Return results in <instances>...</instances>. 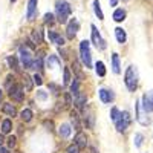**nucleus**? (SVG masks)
Here are the masks:
<instances>
[{
	"label": "nucleus",
	"instance_id": "dca6fc26",
	"mask_svg": "<svg viewBox=\"0 0 153 153\" xmlns=\"http://www.w3.org/2000/svg\"><path fill=\"white\" fill-rule=\"evenodd\" d=\"M112 69H113V72L115 74H120L121 72V66H120V55L115 52L113 55H112Z\"/></svg>",
	"mask_w": 153,
	"mask_h": 153
},
{
	"label": "nucleus",
	"instance_id": "c03bdc74",
	"mask_svg": "<svg viewBox=\"0 0 153 153\" xmlns=\"http://www.w3.org/2000/svg\"><path fill=\"white\" fill-rule=\"evenodd\" d=\"M0 153H9V150L5 149V147H0Z\"/></svg>",
	"mask_w": 153,
	"mask_h": 153
},
{
	"label": "nucleus",
	"instance_id": "c756f323",
	"mask_svg": "<svg viewBox=\"0 0 153 153\" xmlns=\"http://www.w3.org/2000/svg\"><path fill=\"white\" fill-rule=\"evenodd\" d=\"M71 94L74 95V98L80 94V92H78V80H74V83H72V86H71Z\"/></svg>",
	"mask_w": 153,
	"mask_h": 153
},
{
	"label": "nucleus",
	"instance_id": "4be33fe9",
	"mask_svg": "<svg viewBox=\"0 0 153 153\" xmlns=\"http://www.w3.org/2000/svg\"><path fill=\"white\" fill-rule=\"evenodd\" d=\"M126 19V11L124 9H115V12H113V20L115 22H123Z\"/></svg>",
	"mask_w": 153,
	"mask_h": 153
},
{
	"label": "nucleus",
	"instance_id": "6e6552de",
	"mask_svg": "<svg viewBox=\"0 0 153 153\" xmlns=\"http://www.w3.org/2000/svg\"><path fill=\"white\" fill-rule=\"evenodd\" d=\"M143 109L146 112H153V91L143 95Z\"/></svg>",
	"mask_w": 153,
	"mask_h": 153
},
{
	"label": "nucleus",
	"instance_id": "a19ab883",
	"mask_svg": "<svg viewBox=\"0 0 153 153\" xmlns=\"http://www.w3.org/2000/svg\"><path fill=\"white\" fill-rule=\"evenodd\" d=\"M38 98H40V100H46V94L43 91H38Z\"/></svg>",
	"mask_w": 153,
	"mask_h": 153
},
{
	"label": "nucleus",
	"instance_id": "7c9ffc66",
	"mask_svg": "<svg viewBox=\"0 0 153 153\" xmlns=\"http://www.w3.org/2000/svg\"><path fill=\"white\" fill-rule=\"evenodd\" d=\"M120 115H121V112L117 107H112V110H110V120L112 121H117L120 118Z\"/></svg>",
	"mask_w": 153,
	"mask_h": 153
},
{
	"label": "nucleus",
	"instance_id": "4c0bfd02",
	"mask_svg": "<svg viewBox=\"0 0 153 153\" xmlns=\"http://www.w3.org/2000/svg\"><path fill=\"white\" fill-rule=\"evenodd\" d=\"M34 83H35L37 86H42V83H43V81H42V76L35 74V75H34Z\"/></svg>",
	"mask_w": 153,
	"mask_h": 153
},
{
	"label": "nucleus",
	"instance_id": "423d86ee",
	"mask_svg": "<svg viewBox=\"0 0 153 153\" xmlns=\"http://www.w3.org/2000/svg\"><path fill=\"white\" fill-rule=\"evenodd\" d=\"M9 98H12L14 101L20 103L25 98V91L22 84H12V87H9Z\"/></svg>",
	"mask_w": 153,
	"mask_h": 153
},
{
	"label": "nucleus",
	"instance_id": "c9c22d12",
	"mask_svg": "<svg viewBox=\"0 0 153 153\" xmlns=\"http://www.w3.org/2000/svg\"><path fill=\"white\" fill-rule=\"evenodd\" d=\"M68 153H80V147L76 144H72L68 147Z\"/></svg>",
	"mask_w": 153,
	"mask_h": 153
},
{
	"label": "nucleus",
	"instance_id": "2f4dec72",
	"mask_svg": "<svg viewBox=\"0 0 153 153\" xmlns=\"http://www.w3.org/2000/svg\"><path fill=\"white\" fill-rule=\"evenodd\" d=\"M143 139H144V136H143L141 133H136V135H135V138H133L135 146H136V147H141V146H143Z\"/></svg>",
	"mask_w": 153,
	"mask_h": 153
},
{
	"label": "nucleus",
	"instance_id": "8fccbe9b",
	"mask_svg": "<svg viewBox=\"0 0 153 153\" xmlns=\"http://www.w3.org/2000/svg\"><path fill=\"white\" fill-rule=\"evenodd\" d=\"M123 2H127V0H123Z\"/></svg>",
	"mask_w": 153,
	"mask_h": 153
},
{
	"label": "nucleus",
	"instance_id": "79ce46f5",
	"mask_svg": "<svg viewBox=\"0 0 153 153\" xmlns=\"http://www.w3.org/2000/svg\"><path fill=\"white\" fill-rule=\"evenodd\" d=\"M65 98H66V103H68V104H72V100H71V95H69V94H66Z\"/></svg>",
	"mask_w": 153,
	"mask_h": 153
},
{
	"label": "nucleus",
	"instance_id": "ea45409f",
	"mask_svg": "<svg viewBox=\"0 0 153 153\" xmlns=\"http://www.w3.org/2000/svg\"><path fill=\"white\" fill-rule=\"evenodd\" d=\"M49 89H52V91H54V94H58V86H57V84L51 83V84H49Z\"/></svg>",
	"mask_w": 153,
	"mask_h": 153
},
{
	"label": "nucleus",
	"instance_id": "412c9836",
	"mask_svg": "<svg viewBox=\"0 0 153 153\" xmlns=\"http://www.w3.org/2000/svg\"><path fill=\"white\" fill-rule=\"evenodd\" d=\"M8 65H9V68H11L12 71H16V72H19V71H20V68H19V61H17V57H14V55L8 57Z\"/></svg>",
	"mask_w": 153,
	"mask_h": 153
},
{
	"label": "nucleus",
	"instance_id": "2eb2a0df",
	"mask_svg": "<svg viewBox=\"0 0 153 153\" xmlns=\"http://www.w3.org/2000/svg\"><path fill=\"white\" fill-rule=\"evenodd\" d=\"M35 9H37V0H29V3H28V19L32 20L35 17Z\"/></svg>",
	"mask_w": 153,
	"mask_h": 153
},
{
	"label": "nucleus",
	"instance_id": "bb28decb",
	"mask_svg": "<svg viewBox=\"0 0 153 153\" xmlns=\"http://www.w3.org/2000/svg\"><path fill=\"white\" fill-rule=\"evenodd\" d=\"M84 124L89 127V129H92V127H94V117H92L91 112L84 113Z\"/></svg>",
	"mask_w": 153,
	"mask_h": 153
},
{
	"label": "nucleus",
	"instance_id": "f3484780",
	"mask_svg": "<svg viewBox=\"0 0 153 153\" xmlns=\"http://www.w3.org/2000/svg\"><path fill=\"white\" fill-rule=\"evenodd\" d=\"M71 126L69 124H61L60 126V129H58V135L61 136V138H69V135H71Z\"/></svg>",
	"mask_w": 153,
	"mask_h": 153
},
{
	"label": "nucleus",
	"instance_id": "7ed1b4c3",
	"mask_svg": "<svg viewBox=\"0 0 153 153\" xmlns=\"http://www.w3.org/2000/svg\"><path fill=\"white\" fill-rule=\"evenodd\" d=\"M20 61L25 69H35V60L32 58L31 48L26 45H23L20 48Z\"/></svg>",
	"mask_w": 153,
	"mask_h": 153
},
{
	"label": "nucleus",
	"instance_id": "b1692460",
	"mask_svg": "<svg viewBox=\"0 0 153 153\" xmlns=\"http://www.w3.org/2000/svg\"><path fill=\"white\" fill-rule=\"evenodd\" d=\"M94 11H95V16L100 20L104 19V14H103V11H101V8H100V2H98V0H94Z\"/></svg>",
	"mask_w": 153,
	"mask_h": 153
},
{
	"label": "nucleus",
	"instance_id": "cd10ccee",
	"mask_svg": "<svg viewBox=\"0 0 153 153\" xmlns=\"http://www.w3.org/2000/svg\"><path fill=\"white\" fill-rule=\"evenodd\" d=\"M12 130V123H11V120H5L3 123H2V133H9Z\"/></svg>",
	"mask_w": 153,
	"mask_h": 153
},
{
	"label": "nucleus",
	"instance_id": "473e14b6",
	"mask_svg": "<svg viewBox=\"0 0 153 153\" xmlns=\"http://www.w3.org/2000/svg\"><path fill=\"white\" fill-rule=\"evenodd\" d=\"M74 71H75V74L78 75V78H83V72H81V69H80V63L78 61H74Z\"/></svg>",
	"mask_w": 153,
	"mask_h": 153
},
{
	"label": "nucleus",
	"instance_id": "1a4fd4ad",
	"mask_svg": "<svg viewBox=\"0 0 153 153\" xmlns=\"http://www.w3.org/2000/svg\"><path fill=\"white\" fill-rule=\"evenodd\" d=\"M80 29V23H78V20H75V19H72L71 22H69V25H68V29H66V34H68V38H72L76 35V31Z\"/></svg>",
	"mask_w": 153,
	"mask_h": 153
},
{
	"label": "nucleus",
	"instance_id": "37998d69",
	"mask_svg": "<svg viewBox=\"0 0 153 153\" xmlns=\"http://www.w3.org/2000/svg\"><path fill=\"white\" fill-rule=\"evenodd\" d=\"M118 5V0H110V6H117Z\"/></svg>",
	"mask_w": 153,
	"mask_h": 153
},
{
	"label": "nucleus",
	"instance_id": "de8ad7c7",
	"mask_svg": "<svg viewBox=\"0 0 153 153\" xmlns=\"http://www.w3.org/2000/svg\"><path fill=\"white\" fill-rule=\"evenodd\" d=\"M0 101H2V91H0Z\"/></svg>",
	"mask_w": 153,
	"mask_h": 153
},
{
	"label": "nucleus",
	"instance_id": "5701e85b",
	"mask_svg": "<svg viewBox=\"0 0 153 153\" xmlns=\"http://www.w3.org/2000/svg\"><path fill=\"white\" fill-rule=\"evenodd\" d=\"M71 118H72V123H74V127H75V129H76V130H78V132H80V130H81V129H80V127H81V126H80V120H78V118H80V117H78V113H76L75 110H72V112H71Z\"/></svg>",
	"mask_w": 153,
	"mask_h": 153
},
{
	"label": "nucleus",
	"instance_id": "0eeeda50",
	"mask_svg": "<svg viewBox=\"0 0 153 153\" xmlns=\"http://www.w3.org/2000/svg\"><path fill=\"white\" fill-rule=\"evenodd\" d=\"M91 29H92V42H94V45H95L97 48L100 46V49H104V48H106V42L101 38V35H100L97 26H95V25H92Z\"/></svg>",
	"mask_w": 153,
	"mask_h": 153
},
{
	"label": "nucleus",
	"instance_id": "aec40b11",
	"mask_svg": "<svg viewBox=\"0 0 153 153\" xmlns=\"http://www.w3.org/2000/svg\"><path fill=\"white\" fill-rule=\"evenodd\" d=\"M3 112L8 115V117H16V115H17L16 106H12V104H9V103H6V104L3 106Z\"/></svg>",
	"mask_w": 153,
	"mask_h": 153
},
{
	"label": "nucleus",
	"instance_id": "09e8293b",
	"mask_svg": "<svg viewBox=\"0 0 153 153\" xmlns=\"http://www.w3.org/2000/svg\"><path fill=\"white\" fill-rule=\"evenodd\" d=\"M11 2H12V3H14V2H16V0H11Z\"/></svg>",
	"mask_w": 153,
	"mask_h": 153
},
{
	"label": "nucleus",
	"instance_id": "f704fd0d",
	"mask_svg": "<svg viewBox=\"0 0 153 153\" xmlns=\"http://www.w3.org/2000/svg\"><path fill=\"white\" fill-rule=\"evenodd\" d=\"M45 23L46 25H52L54 23V14H51V12L45 14Z\"/></svg>",
	"mask_w": 153,
	"mask_h": 153
},
{
	"label": "nucleus",
	"instance_id": "a18cd8bd",
	"mask_svg": "<svg viewBox=\"0 0 153 153\" xmlns=\"http://www.w3.org/2000/svg\"><path fill=\"white\" fill-rule=\"evenodd\" d=\"M3 141H5V138H3V135H0V147L3 146Z\"/></svg>",
	"mask_w": 153,
	"mask_h": 153
},
{
	"label": "nucleus",
	"instance_id": "a211bd4d",
	"mask_svg": "<svg viewBox=\"0 0 153 153\" xmlns=\"http://www.w3.org/2000/svg\"><path fill=\"white\" fill-rule=\"evenodd\" d=\"M115 35H117V40H118V43H120V45L126 43L127 35H126V32H124V29H123V28H117V29H115Z\"/></svg>",
	"mask_w": 153,
	"mask_h": 153
},
{
	"label": "nucleus",
	"instance_id": "f257e3e1",
	"mask_svg": "<svg viewBox=\"0 0 153 153\" xmlns=\"http://www.w3.org/2000/svg\"><path fill=\"white\" fill-rule=\"evenodd\" d=\"M55 11H57V20L60 23H66L68 22V17L71 16V5L68 2H65V0H57L55 3Z\"/></svg>",
	"mask_w": 153,
	"mask_h": 153
},
{
	"label": "nucleus",
	"instance_id": "f03ea898",
	"mask_svg": "<svg viewBox=\"0 0 153 153\" xmlns=\"http://www.w3.org/2000/svg\"><path fill=\"white\" fill-rule=\"evenodd\" d=\"M124 81H126V86L130 92H135L136 87H138V71L135 66H129L126 71V75H124Z\"/></svg>",
	"mask_w": 153,
	"mask_h": 153
},
{
	"label": "nucleus",
	"instance_id": "20e7f679",
	"mask_svg": "<svg viewBox=\"0 0 153 153\" xmlns=\"http://www.w3.org/2000/svg\"><path fill=\"white\" fill-rule=\"evenodd\" d=\"M80 55H81V60H83V65L89 69L92 68V55H91V46H89V42L87 40H83L80 43Z\"/></svg>",
	"mask_w": 153,
	"mask_h": 153
},
{
	"label": "nucleus",
	"instance_id": "a878e982",
	"mask_svg": "<svg viewBox=\"0 0 153 153\" xmlns=\"http://www.w3.org/2000/svg\"><path fill=\"white\" fill-rule=\"evenodd\" d=\"M95 69H97V74H98L100 76H104V75H106V68H104V63H103V61H97Z\"/></svg>",
	"mask_w": 153,
	"mask_h": 153
},
{
	"label": "nucleus",
	"instance_id": "4468645a",
	"mask_svg": "<svg viewBox=\"0 0 153 153\" xmlns=\"http://www.w3.org/2000/svg\"><path fill=\"white\" fill-rule=\"evenodd\" d=\"M32 42L34 43H43V29L42 28H37L32 31Z\"/></svg>",
	"mask_w": 153,
	"mask_h": 153
},
{
	"label": "nucleus",
	"instance_id": "ddd939ff",
	"mask_svg": "<svg viewBox=\"0 0 153 153\" xmlns=\"http://www.w3.org/2000/svg\"><path fill=\"white\" fill-rule=\"evenodd\" d=\"M49 38H51V42L55 43V45H58V46H63V45H65V38H63L60 34H57V32L49 31Z\"/></svg>",
	"mask_w": 153,
	"mask_h": 153
},
{
	"label": "nucleus",
	"instance_id": "39448f33",
	"mask_svg": "<svg viewBox=\"0 0 153 153\" xmlns=\"http://www.w3.org/2000/svg\"><path fill=\"white\" fill-rule=\"evenodd\" d=\"M130 113L129 112H121V115H120V118L115 121V126H117V130L118 132H124L127 127L130 126Z\"/></svg>",
	"mask_w": 153,
	"mask_h": 153
},
{
	"label": "nucleus",
	"instance_id": "72a5a7b5",
	"mask_svg": "<svg viewBox=\"0 0 153 153\" xmlns=\"http://www.w3.org/2000/svg\"><path fill=\"white\" fill-rule=\"evenodd\" d=\"M63 78H65V80H63V83H65V84H69V81H71V72H69L68 68L63 71Z\"/></svg>",
	"mask_w": 153,
	"mask_h": 153
},
{
	"label": "nucleus",
	"instance_id": "9d476101",
	"mask_svg": "<svg viewBox=\"0 0 153 153\" xmlns=\"http://www.w3.org/2000/svg\"><path fill=\"white\" fill-rule=\"evenodd\" d=\"M136 120L143 126H149V123H150V120L146 118V115L143 113V104L141 103H136Z\"/></svg>",
	"mask_w": 153,
	"mask_h": 153
},
{
	"label": "nucleus",
	"instance_id": "c85d7f7f",
	"mask_svg": "<svg viewBox=\"0 0 153 153\" xmlns=\"http://www.w3.org/2000/svg\"><path fill=\"white\" fill-rule=\"evenodd\" d=\"M32 80L34 78H31L29 75H26V74L23 75V83H25V86H26V91H31L32 89Z\"/></svg>",
	"mask_w": 153,
	"mask_h": 153
},
{
	"label": "nucleus",
	"instance_id": "58836bf2",
	"mask_svg": "<svg viewBox=\"0 0 153 153\" xmlns=\"http://www.w3.org/2000/svg\"><path fill=\"white\" fill-rule=\"evenodd\" d=\"M8 146L9 147H14L16 146V136H9L8 138Z\"/></svg>",
	"mask_w": 153,
	"mask_h": 153
},
{
	"label": "nucleus",
	"instance_id": "f8f14e48",
	"mask_svg": "<svg viewBox=\"0 0 153 153\" xmlns=\"http://www.w3.org/2000/svg\"><path fill=\"white\" fill-rule=\"evenodd\" d=\"M74 144H76L80 149H86V144H87V139H86V135L84 133H81V132H78L76 133V136H75V139H74Z\"/></svg>",
	"mask_w": 153,
	"mask_h": 153
},
{
	"label": "nucleus",
	"instance_id": "9b49d317",
	"mask_svg": "<svg viewBox=\"0 0 153 153\" xmlns=\"http://www.w3.org/2000/svg\"><path fill=\"white\" fill-rule=\"evenodd\" d=\"M98 94H100V98H101V101H103V103H110V101L115 100L113 92L109 91V89H100Z\"/></svg>",
	"mask_w": 153,
	"mask_h": 153
},
{
	"label": "nucleus",
	"instance_id": "393cba45",
	"mask_svg": "<svg viewBox=\"0 0 153 153\" xmlns=\"http://www.w3.org/2000/svg\"><path fill=\"white\" fill-rule=\"evenodd\" d=\"M22 120L25 121V123H29L31 120H32V110L31 109H25V110H22Z\"/></svg>",
	"mask_w": 153,
	"mask_h": 153
},
{
	"label": "nucleus",
	"instance_id": "6ab92c4d",
	"mask_svg": "<svg viewBox=\"0 0 153 153\" xmlns=\"http://www.w3.org/2000/svg\"><path fill=\"white\" fill-rule=\"evenodd\" d=\"M84 104H86V95L84 94H78L75 97V106L78 107V109H84Z\"/></svg>",
	"mask_w": 153,
	"mask_h": 153
},
{
	"label": "nucleus",
	"instance_id": "e433bc0d",
	"mask_svg": "<svg viewBox=\"0 0 153 153\" xmlns=\"http://www.w3.org/2000/svg\"><path fill=\"white\" fill-rule=\"evenodd\" d=\"M43 126L46 127L49 132H52V130H54V123H52V121H48V120H46V121H43Z\"/></svg>",
	"mask_w": 153,
	"mask_h": 153
},
{
	"label": "nucleus",
	"instance_id": "49530a36",
	"mask_svg": "<svg viewBox=\"0 0 153 153\" xmlns=\"http://www.w3.org/2000/svg\"><path fill=\"white\" fill-rule=\"evenodd\" d=\"M91 153H97V150L95 149H91Z\"/></svg>",
	"mask_w": 153,
	"mask_h": 153
}]
</instances>
